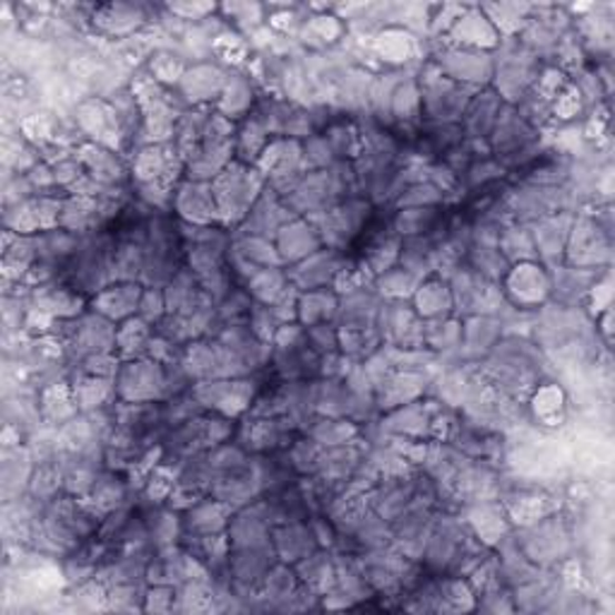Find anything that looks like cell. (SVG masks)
Returning a JSON list of instances; mask_svg holds the SVG:
<instances>
[{
	"mask_svg": "<svg viewBox=\"0 0 615 615\" xmlns=\"http://www.w3.org/2000/svg\"><path fill=\"white\" fill-rule=\"evenodd\" d=\"M383 296L373 286L351 289L340 296V308H336L334 325L340 330H363L377 327V315L383 308Z\"/></svg>",
	"mask_w": 615,
	"mask_h": 615,
	"instance_id": "7c38bea8",
	"label": "cell"
},
{
	"mask_svg": "<svg viewBox=\"0 0 615 615\" xmlns=\"http://www.w3.org/2000/svg\"><path fill=\"white\" fill-rule=\"evenodd\" d=\"M567 265L598 270L611 260V224L598 216H575L565 248Z\"/></svg>",
	"mask_w": 615,
	"mask_h": 615,
	"instance_id": "5b68a950",
	"label": "cell"
},
{
	"mask_svg": "<svg viewBox=\"0 0 615 615\" xmlns=\"http://www.w3.org/2000/svg\"><path fill=\"white\" fill-rule=\"evenodd\" d=\"M294 214L286 208V202L280 193H274L272 188H265V193L258 198L253 204V210L248 212L243 219V224L236 229V233H251V236H262V239H272L276 233L286 226Z\"/></svg>",
	"mask_w": 615,
	"mask_h": 615,
	"instance_id": "8fae6325",
	"label": "cell"
},
{
	"mask_svg": "<svg viewBox=\"0 0 615 615\" xmlns=\"http://www.w3.org/2000/svg\"><path fill=\"white\" fill-rule=\"evenodd\" d=\"M115 397L128 404H161L167 402V365L154 359L123 361L113 377Z\"/></svg>",
	"mask_w": 615,
	"mask_h": 615,
	"instance_id": "277c9868",
	"label": "cell"
},
{
	"mask_svg": "<svg viewBox=\"0 0 615 615\" xmlns=\"http://www.w3.org/2000/svg\"><path fill=\"white\" fill-rule=\"evenodd\" d=\"M433 65L443 72L445 78L455 80L464 87H478L493 82V56L474 51V49H460L447 47L437 51Z\"/></svg>",
	"mask_w": 615,
	"mask_h": 615,
	"instance_id": "9c48e42d",
	"label": "cell"
},
{
	"mask_svg": "<svg viewBox=\"0 0 615 615\" xmlns=\"http://www.w3.org/2000/svg\"><path fill=\"white\" fill-rule=\"evenodd\" d=\"M412 305L421 320H437V317L455 315L452 289L441 274H431L426 280H421L419 289L412 296Z\"/></svg>",
	"mask_w": 615,
	"mask_h": 615,
	"instance_id": "cb8c5ba5",
	"label": "cell"
},
{
	"mask_svg": "<svg viewBox=\"0 0 615 615\" xmlns=\"http://www.w3.org/2000/svg\"><path fill=\"white\" fill-rule=\"evenodd\" d=\"M94 27L109 37H128L148 22L142 6H101L92 14Z\"/></svg>",
	"mask_w": 615,
	"mask_h": 615,
	"instance_id": "83f0119b",
	"label": "cell"
},
{
	"mask_svg": "<svg viewBox=\"0 0 615 615\" xmlns=\"http://www.w3.org/2000/svg\"><path fill=\"white\" fill-rule=\"evenodd\" d=\"M445 202V195L437 190L433 183L429 181H419V183H409L400 198L394 200V204H397V210H431V208H441V204Z\"/></svg>",
	"mask_w": 615,
	"mask_h": 615,
	"instance_id": "8d00e7d4",
	"label": "cell"
},
{
	"mask_svg": "<svg viewBox=\"0 0 615 615\" xmlns=\"http://www.w3.org/2000/svg\"><path fill=\"white\" fill-rule=\"evenodd\" d=\"M173 214L193 226H222L212 183L181 181L173 193Z\"/></svg>",
	"mask_w": 615,
	"mask_h": 615,
	"instance_id": "30bf717a",
	"label": "cell"
},
{
	"mask_svg": "<svg viewBox=\"0 0 615 615\" xmlns=\"http://www.w3.org/2000/svg\"><path fill=\"white\" fill-rule=\"evenodd\" d=\"M233 515V507L226 503L216 501V497L208 495L198 501L193 507H188L181 512V522H183V536H214V534H224L229 530V522Z\"/></svg>",
	"mask_w": 615,
	"mask_h": 615,
	"instance_id": "e0dca14e",
	"label": "cell"
},
{
	"mask_svg": "<svg viewBox=\"0 0 615 615\" xmlns=\"http://www.w3.org/2000/svg\"><path fill=\"white\" fill-rule=\"evenodd\" d=\"M468 538H472V532H468L464 520L452 515H435L426 546H423L421 563L426 565L431 575H447Z\"/></svg>",
	"mask_w": 615,
	"mask_h": 615,
	"instance_id": "8992f818",
	"label": "cell"
},
{
	"mask_svg": "<svg viewBox=\"0 0 615 615\" xmlns=\"http://www.w3.org/2000/svg\"><path fill=\"white\" fill-rule=\"evenodd\" d=\"M445 224V219L437 208L431 210H397L392 216V229L397 231L400 239H412V236H429L435 233Z\"/></svg>",
	"mask_w": 615,
	"mask_h": 615,
	"instance_id": "d6a6232c",
	"label": "cell"
},
{
	"mask_svg": "<svg viewBox=\"0 0 615 615\" xmlns=\"http://www.w3.org/2000/svg\"><path fill=\"white\" fill-rule=\"evenodd\" d=\"M322 445H317L311 435H299L294 443H291L286 447V460L289 464L294 466V472L299 476H313L315 468H317V462H320V455H322Z\"/></svg>",
	"mask_w": 615,
	"mask_h": 615,
	"instance_id": "d590c367",
	"label": "cell"
},
{
	"mask_svg": "<svg viewBox=\"0 0 615 615\" xmlns=\"http://www.w3.org/2000/svg\"><path fill=\"white\" fill-rule=\"evenodd\" d=\"M274 245H276V251H280L284 268L286 265L291 268V265H296V262L305 260L308 255L320 251L325 243H322L320 231L311 222V219L294 216L286 226H282L280 233H276Z\"/></svg>",
	"mask_w": 615,
	"mask_h": 615,
	"instance_id": "5bb4252c",
	"label": "cell"
},
{
	"mask_svg": "<svg viewBox=\"0 0 615 615\" xmlns=\"http://www.w3.org/2000/svg\"><path fill=\"white\" fill-rule=\"evenodd\" d=\"M154 336V327L142 317H128L119 322V330H115V354L121 361H133L148 356L150 342Z\"/></svg>",
	"mask_w": 615,
	"mask_h": 615,
	"instance_id": "f546056e",
	"label": "cell"
},
{
	"mask_svg": "<svg viewBox=\"0 0 615 615\" xmlns=\"http://www.w3.org/2000/svg\"><path fill=\"white\" fill-rule=\"evenodd\" d=\"M551 276V296L565 305H575L577 301L592 294L598 282V270H584L575 265H555L548 270Z\"/></svg>",
	"mask_w": 615,
	"mask_h": 615,
	"instance_id": "7402d4cb",
	"label": "cell"
},
{
	"mask_svg": "<svg viewBox=\"0 0 615 615\" xmlns=\"http://www.w3.org/2000/svg\"><path fill=\"white\" fill-rule=\"evenodd\" d=\"M466 526L483 546H497L501 541L507 536L510 526L503 505H497L493 501H476L466 512Z\"/></svg>",
	"mask_w": 615,
	"mask_h": 615,
	"instance_id": "603a6c76",
	"label": "cell"
},
{
	"mask_svg": "<svg viewBox=\"0 0 615 615\" xmlns=\"http://www.w3.org/2000/svg\"><path fill=\"white\" fill-rule=\"evenodd\" d=\"M573 222H575L573 214L555 212L548 216H541L534 224H530L538 260H561L565 255Z\"/></svg>",
	"mask_w": 615,
	"mask_h": 615,
	"instance_id": "ffe728a7",
	"label": "cell"
},
{
	"mask_svg": "<svg viewBox=\"0 0 615 615\" xmlns=\"http://www.w3.org/2000/svg\"><path fill=\"white\" fill-rule=\"evenodd\" d=\"M305 435H311L313 441L322 447H340L356 443L361 429L356 421L351 419H340V416H315L311 421V426L303 431Z\"/></svg>",
	"mask_w": 615,
	"mask_h": 615,
	"instance_id": "4dcf8cb0",
	"label": "cell"
},
{
	"mask_svg": "<svg viewBox=\"0 0 615 615\" xmlns=\"http://www.w3.org/2000/svg\"><path fill=\"white\" fill-rule=\"evenodd\" d=\"M305 336L308 344L320 356H330L340 351V327L334 325V322H320V325L305 327Z\"/></svg>",
	"mask_w": 615,
	"mask_h": 615,
	"instance_id": "74e56055",
	"label": "cell"
},
{
	"mask_svg": "<svg viewBox=\"0 0 615 615\" xmlns=\"http://www.w3.org/2000/svg\"><path fill=\"white\" fill-rule=\"evenodd\" d=\"M148 613H171L175 611V587L169 584H150L144 594V608Z\"/></svg>",
	"mask_w": 615,
	"mask_h": 615,
	"instance_id": "ab89813d",
	"label": "cell"
},
{
	"mask_svg": "<svg viewBox=\"0 0 615 615\" xmlns=\"http://www.w3.org/2000/svg\"><path fill=\"white\" fill-rule=\"evenodd\" d=\"M78 157L82 161L84 171L97 179L99 183H107L113 188H123L133 173H130L125 161L119 157V152L104 148V144L97 142H82L78 148Z\"/></svg>",
	"mask_w": 615,
	"mask_h": 615,
	"instance_id": "2e32d148",
	"label": "cell"
},
{
	"mask_svg": "<svg viewBox=\"0 0 615 615\" xmlns=\"http://www.w3.org/2000/svg\"><path fill=\"white\" fill-rule=\"evenodd\" d=\"M503 109H505V101L495 94V90L476 92L474 99H472V104H468L466 111H464V119H462L464 138L488 142L497 119H501Z\"/></svg>",
	"mask_w": 615,
	"mask_h": 615,
	"instance_id": "44dd1931",
	"label": "cell"
},
{
	"mask_svg": "<svg viewBox=\"0 0 615 615\" xmlns=\"http://www.w3.org/2000/svg\"><path fill=\"white\" fill-rule=\"evenodd\" d=\"M142 291L144 286L140 282H113L94 294L90 305L94 313L109 317L111 322H123L138 315Z\"/></svg>",
	"mask_w": 615,
	"mask_h": 615,
	"instance_id": "d6986e66",
	"label": "cell"
},
{
	"mask_svg": "<svg viewBox=\"0 0 615 615\" xmlns=\"http://www.w3.org/2000/svg\"><path fill=\"white\" fill-rule=\"evenodd\" d=\"M505 299L517 311H532L551 299V276L544 262H517L505 274L501 284Z\"/></svg>",
	"mask_w": 615,
	"mask_h": 615,
	"instance_id": "52a82bcc",
	"label": "cell"
},
{
	"mask_svg": "<svg viewBox=\"0 0 615 615\" xmlns=\"http://www.w3.org/2000/svg\"><path fill=\"white\" fill-rule=\"evenodd\" d=\"M296 575L308 592L325 596L334 587V551L317 548L294 565Z\"/></svg>",
	"mask_w": 615,
	"mask_h": 615,
	"instance_id": "4316f807",
	"label": "cell"
},
{
	"mask_svg": "<svg viewBox=\"0 0 615 615\" xmlns=\"http://www.w3.org/2000/svg\"><path fill=\"white\" fill-rule=\"evenodd\" d=\"M258 383L248 377H212L193 383V397L208 414H219L226 419H239L241 414L251 412L255 404Z\"/></svg>",
	"mask_w": 615,
	"mask_h": 615,
	"instance_id": "3957f363",
	"label": "cell"
},
{
	"mask_svg": "<svg viewBox=\"0 0 615 615\" xmlns=\"http://www.w3.org/2000/svg\"><path fill=\"white\" fill-rule=\"evenodd\" d=\"M433 75L421 72V115H426L429 123H462L466 107L472 104L474 90L455 80L445 78L441 70L431 63Z\"/></svg>",
	"mask_w": 615,
	"mask_h": 615,
	"instance_id": "7a4b0ae2",
	"label": "cell"
},
{
	"mask_svg": "<svg viewBox=\"0 0 615 615\" xmlns=\"http://www.w3.org/2000/svg\"><path fill=\"white\" fill-rule=\"evenodd\" d=\"M169 12L175 20H208V14L214 12V6H169Z\"/></svg>",
	"mask_w": 615,
	"mask_h": 615,
	"instance_id": "60d3db41",
	"label": "cell"
},
{
	"mask_svg": "<svg viewBox=\"0 0 615 615\" xmlns=\"http://www.w3.org/2000/svg\"><path fill=\"white\" fill-rule=\"evenodd\" d=\"M272 546L276 553V561H282L286 565H296L299 561L308 558V555L320 548L308 520L282 522L272 526Z\"/></svg>",
	"mask_w": 615,
	"mask_h": 615,
	"instance_id": "ac0fdd59",
	"label": "cell"
},
{
	"mask_svg": "<svg viewBox=\"0 0 615 615\" xmlns=\"http://www.w3.org/2000/svg\"><path fill=\"white\" fill-rule=\"evenodd\" d=\"M226 80L229 75L222 68H216L212 63H198L183 72V78L175 87H179V92L188 104L202 107L210 104V101L222 99Z\"/></svg>",
	"mask_w": 615,
	"mask_h": 615,
	"instance_id": "9a60e30c",
	"label": "cell"
},
{
	"mask_svg": "<svg viewBox=\"0 0 615 615\" xmlns=\"http://www.w3.org/2000/svg\"><path fill=\"white\" fill-rule=\"evenodd\" d=\"M130 491H133V483H130V478H125L121 472H115V468L107 466L104 472L99 474L90 495H87V501H90L101 512V515H109L111 510L130 505V501H128Z\"/></svg>",
	"mask_w": 615,
	"mask_h": 615,
	"instance_id": "484cf974",
	"label": "cell"
},
{
	"mask_svg": "<svg viewBox=\"0 0 615 615\" xmlns=\"http://www.w3.org/2000/svg\"><path fill=\"white\" fill-rule=\"evenodd\" d=\"M72 397H75L80 414H92L109 409L119 397H115V383L113 377H99L90 373H80L75 380H70Z\"/></svg>",
	"mask_w": 615,
	"mask_h": 615,
	"instance_id": "d4e9b609",
	"label": "cell"
},
{
	"mask_svg": "<svg viewBox=\"0 0 615 615\" xmlns=\"http://www.w3.org/2000/svg\"><path fill=\"white\" fill-rule=\"evenodd\" d=\"M349 265L346 253L336 251V248L322 245L320 251L308 255L305 260L291 265L289 280L299 291H315V289H334L340 274Z\"/></svg>",
	"mask_w": 615,
	"mask_h": 615,
	"instance_id": "ba28073f",
	"label": "cell"
},
{
	"mask_svg": "<svg viewBox=\"0 0 615 615\" xmlns=\"http://www.w3.org/2000/svg\"><path fill=\"white\" fill-rule=\"evenodd\" d=\"M167 315H169V311H167L164 289L144 286L142 299H140V308H138V317H142L144 322H150L152 327H157Z\"/></svg>",
	"mask_w": 615,
	"mask_h": 615,
	"instance_id": "f35d334b",
	"label": "cell"
},
{
	"mask_svg": "<svg viewBox=\"0 0 615 615\" xmlns=\"http://www.w3.org/2000/svg\"><path fill=\"white\" fill-rule=\"evenodd\" d=\"M268 181L253 164H243V161L233 159L231 164L212 181L219 224L224 229H239L248 212L253 210L258 198L265 193Z\"/></svg>",
	"mask_w": 615,
	"mask_h": 615,
	"instance_id": "6da1fadb",
	"label": "cell"
},
{
	"mask_svg": "<svg viewBox=\"0 0 615 615\" xmlns=\"http://www.w3.org/2000/svg\"><path fill=\"white\" fill-rule=\"evenodd\" d=\"M336 308H340V294L334 289L299 291L296 320L303 327L320 325V322H334Z\"/></svg>",
	"mask_w": 615,
	"mask_h": 615,
	"instance_id": "f1b7e54d",
	"label": "cell"
},
{
	"mask_svg": "<svg viewBox=\"0 0 615 615\" xmlns=\"http://www.w3.org/2000/svg\"><path fill=\"white\" fill-rule=\"evenodd\" d=\"M419 284H421V276L409 272L402 265H394L373 280V289L385 301H412Z\"/></svg>",
	"mask_w": 615,
	"mask_h": 615,
	"instance_id": "e575fe53",
	"label": "cell"
},
{
	"mask_svg": "<svg viewBox=\"0 0 615 615\" xmlns=\"http://www.w3.org/2000/svg\"><path fill=\"white\" fill-rule=\"evenodd\" d=\"M245 289L255 303L274 305L276 301H282L286 291L291 289L289 272L284 268H265L245 284Z\"/></svg>",
	"mask_w": 615,
	"mask_h": 615,
	"instance_id": "836d02e7",
	"label": "cell"
},
{
	"mask_svg": "<svg viewBox=\"0 0 615 615\" xmlns=\"http://www.w3.org/2000/svg\"><path fill=\"white\" fill-rule=\"evenodd\" d=\"M447 39L452 47L474 51L495 49L503 41L483 8H466L455 20V24L447 29Z\"/></svg>",
	"mask_w": 615,
	"mask_h": 615,
	"instance_id": "4fadbf2b",
	"label": "cell"
},
{
	"mask_svg": "<svg viewBox=\"0 0 615 615\" xmlns=\"http://www.w3.org/2000/svg\"><path fill=\"white\" fill-rule=\"evenodd\" d=\"M255 104V92H253V82L245 75H229L224 94L216 101V111L226 115L231 121L248 119L253 113Z\"/></svg>",
	"mask_w": 615,
	"mask_h": 615,
	"instance_id": "1f68e13d",
	"label": "cell"
}]
</instances>
